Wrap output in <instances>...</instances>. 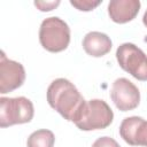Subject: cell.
<instances>
[{
    "mask_svg": "<svg viewBox=\"0 0 147 147\" xmlns=\"http://www.w3.org/2000/svg\"><path fill=\"white\" fill-rule=\"evenodd\" d=\"M47 101L63 118L76 122L86 103L77 87L65 78H57L47 88Z\"/></svg>",
    "mask_w": 147,
    "mask_h": 147,
    "instance_id": "6da1fadb",
    "label": "cell"
},
{
    "mask_svg": "<svg viewBox=\"0 0 147 147\" xmlns=\"http://www.w3.org/2000/svg\"><path fill=\"white\" fill-rule=\"evenodd\" d=\"M39 41L48 52H62L69 46L70 28L60 17H47L40 24Z\"/></svg>",
    "mask_w": 147,
    "mask_h": 147,
    "instance_id": "7a4b0ae2",
    "label": "cell"
},
{
    "mask_svg": "<svg viewBox=\"0 0 147 147\" xmlns=\"http://www.w3.org/2000/svg\"><path fill=\"white\" fill-rule=\"evenodd\" d=\"M113 119L114 113L108 103L100 99H92L86 101L75 124L82 131L102 130L108 127Z\"/></svg>",
    "mask_w": 147,
    "mask_h": 147,
    "instance_id": "3957f363",
    "label": "cell"
},
{
    "mask_svg": "<svg viewBox=\"0 0 147 147\" xmlns=\"http://www.w3.org/2000/svg\"><path fill=\"white\" fill-rule=\"evenodd\" d=\"M34 109L32 102L25 96L0 98V126L7 127L15 124L31 122Z\"/></svg>",
    "mask_w": 147,
    "mask_h": 147,
    "instance_id": "277c9868",
    "label": "cell"
},
{
    "mask_svg": "<svg viewBox=\"0 0 147 147\" xmlns=\"http://www.w3.org/2000/svg\"><path fill=\"white\" fill-rule=\"evenodd\" d=\"M116 59L119 67L136 79L147 80V55L134 44L124 42L116 51Z\"/></svg>",
    "mask_w": 147,
    "mask_h": 147,
    "instance_id": "5b68a950",
    "label": "cell"
},
{
    "mask_svg": "<svg viewBox=\"0 0 147 147\" xmlns=\"http://www.w3.org/2000/svg\"><path fill=\"white\" fill-rule=\"evenodd\" d=\"M110 98L117 109L121 111H129L138 107L140 102V92L131 80L122 77L113 83Z\"/></svg>",
    "mask_w": 147,
    "mask_h": 147,
    "instance_id": "8992f818",
    "label": "cell"
},
{
    "mask_svg": "<svg viewBox=\"0 0 147 147\" xmlns=\"http://www.w3.org/2000/svg\"><path fill=\"white\" fill-rule=\"evenodd\" d=\"M25 80L24 67L16 61L7 59L5 52L0 56V93L6 94L23 85Z\"/></svg>",
    "mask_w": 147,
    "mask_h": 147,
    "instance_id": "52a82bcc",
    "label": "cell"
},
{
    "mask_svg": "<svg viewBox=\"0 0 147 147\" xmlns=\"http://www.w3.org/2000/svg\"><path fill=\"white\" fill-rule=\"evenodd\" d=\"M119 134L131 146L147 147V121L139 116L126 117L119 125Z\"/></svg>",
    "mask_w": 147,
    "mask_h": 147,
    "instance_id": "ba28073f",
    "label": "cell"
},
{
    "mask_svg": "<svg viewBox=\"0 0 147 147\" xmlns=\"http://www.w3.org/2000/svg\"><path fill=\"white\" fill-rule=\"evenodd\" d=\"M140 6L139 0H111L108 3V14L113 22L124 24L138 15Z\"/></svg>",
    "mask_w": 147,
    "mask_h": 147,
    "instance_id": "9c48e42d",
    "label": "cell"
},
{
    "mask_svg": "<svg viewBox=\"0 0 147 147\" xmlns=\"http://www.w3.org/2000/svg\"><path fill=\"white\" fill-rule=\"evenodd\" d=\"M111 40L110 38L102 32L92 31L85 34L83 39V48L84 51L93 56V57H101L108 54L111 49Z\"/></svg>",
    "mask_w": 147,
    "mask_h": 147,
    "instance_id": "30bf717a",
    "label": "cell"
},
{
    "mask_svg": "<svg viewBox=\"0 0 147 147\" xmlns=\"http://www.w3.org/2000/svg\"><path fill=\"white\" fill-rule=\"evenodd\" d=\"M55 142L54 133L46 129H40L34 132H32L28 140L26 146L28 147H53Z\"/></svg>",
    "mask_w": 147,
    "mask_h": 147,
    "instance_id": "8fae6325",
    "label": "cell"
},
{
    "mask_svg": "<svg viewBox=\"0 0 147 147\" xmlns=\"http://www.w3.org/2000/svg\"><path fill=\"white\" fill-rule=\"evenodd\" d=\"M102 1L98 0V1H92V0H70V3L76 7L77 9L82 10V11H90L93 10L96 6H99Z\"/></svg>",
    "mask_w": 147,
    "mask_h": 147,
    "instance_id": "7c38bea8",
    "label": "cell"
},
{
    "mask_svg": "<svg viewBox=\"0 0 147 147\" xmlns=\"http://www.w3.org/2000/svg\"><path fill=\"white\" fill-rule=\"evenodd\" d=\"M92 147H121V146L115 139L110 137H101L93 142Z\"/></svg>",
    "mask_w": 147,
    "mask_h": 147,
    "instance_id": "4fadbf2b",
    "label": "cell"
},
{
    "mask_svg": "<svg viewBox=\"0 0 147 147\" xmlns=\"http://www.w3.org/2000/svg\"><path fill=\"white\" fill-rule=\"evenodd\" d=\"M60 5V1H51V2H45V1H34V6L41 10V11H49L56 8Z\"/></svg>",
    "mask_w": 147,
    "mask_h": 147,
    "instance_id": "5bb4252c",
    "label": "cell"
},
{
    "mask_svg": "<svg viewBox=\"0 0 147 147\" xmlns=\"http://www.w3.org/2000/svg\"><path fill=\"white\" fill-rule=\"evenodd\" d=\"M142 23H144V25L147 28V9H146V11H145V14H144V16H142Z\"/></svg>",
    "mask_w": 147,
    "mask_h": 147,
    "instance_id": "9a60e30c",
    "label": "cell"
}]
</instances>
